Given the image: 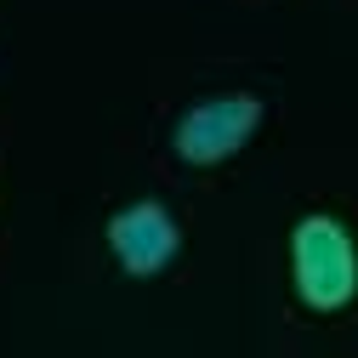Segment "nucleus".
<instances>
[{
    "label": "nucleus",
    "instance_id": "3",
    "mask_svg": "<svg viewBox=\"0 0 358 358\" xmlns=\"http://www.w3.org/2000/svg\"><path fill=\"white\" fill-rule=\"evenodd\" d=\"M108 245L120 256L125 273H159V267L176 256V222L165 205L143 199V205H125L114 222H108Z\"/></svg>",
    "mask_w": 358,
    "mask_h": 358
},
{
    "label": "nucleus",
    "instance_id": "2",
    "mask_svg": "<svg viewBox=\"0 0 358 358\" xmlns=\"http://www.w3.org/2000/svg\"><path fill=\"white\" fill-rule=\"evenodd\" d=\"M262 125V103L256 97H210V103H194L176 125V154L188 165H216L228 159L234 148L250 143V131Z\"/></svg>",
    "mask_w": 358,
    "mask_h": 358
},
{
    "label": "nucleus",
    "instance_id": "1",
    "mask_svg": "<svg viewBox=\"0 0 358 358\" xmlns=\"http://www.w3.org/2000/svg\"><path fill=\"white\" fill-rule=\"evenodd\" d=\"M290 262H296V296L319 313H336L358 290V250L352 234L336 216H307L290 234Z\"/></svg>",
    "mask_w": 358,
    "mask_h": 358
}]
</instances>
